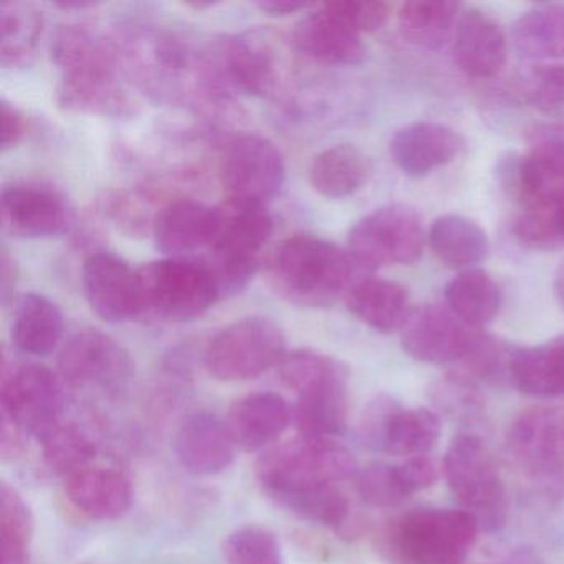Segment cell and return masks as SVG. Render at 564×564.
I'll list each match as a JSON object with an SVG mask.
<instances>
[{
	"instance_id": "obj_1",
	"label": "cell",
	"mask_w": 564,
	"mask_h": 564,
	"mask_svg": "<svg viewBox=\"0 0 564 564\" xmlns=\"http://www.w3.org/2000/svg\"><path fill=\"white\" fill-rule=\"evenodd\" d=\"M52 64L61 72L57 104L70 113L130 118L137 104L120 82L117 42L87 25H62L51 42Z\"/></svg>"
},
{
	"instance_id": "obj_2",
	"label": "cell",
	"mask_w": 564,
	"mask_h": 564,
	"mask_svg": "<svg viewBox=\"0 0 564 564\" xmlns=\"http://www.w3.org/2000/svg\"><path fill=\"white\" fill-rule=\"evenodd\" d=\"M272 282L289 302L303 306H328L348 295L368 270L348 249L315 236L289 237L276 247Z\"/></svg>"
},
{
	"instance_id": "obj_3",
	"label": "cell",
	"mask_w": 564,
	"mask_h": 564,
	"mask_svg": "<svg viewBox=\"0 0 564 564\" xmlns=\"http://www.w3.org/2000/svg\"><path fill=\"white\" fill-rule=\"evenodd\" d=\"M478 530L468 511L421 508L389 521L379 550L391 564H464Z\"/></svg>"
},
{
	"instance_id": "obj_4",
	"label": "cell",
	"mask_w": 564,
	"mask_h": 564,
	"mask_svg": "<svg viewBox=\"0 0 564 564\" xmlns=\"http://www.w3.org/2000/svg\"><path fill=\"white\" fill-rule=\"evenodd\" d=\"M141 316L164 323H187L220 302L216 276L203 259L153 260L137 269Z\"/></svg>"
},
{
	"instance_id": "obj_5",
	"label": "cell",
	"mask_w": 564,
	"mask_h": 564,
	"mask_svg": "<svg viewBox=\"0 0 564 564\" xmlns=\"http://www.w3.org/2000/svg\"><path fill=\"white\" fill-rule=\"evenodd\" d=\"M219 209V230L204 262L216 276L220 300L249 286L259 270V253L273 232V219L263 204L226 199Z\"/></svg>"
},
{
	"instance_id": "obj_6",
	"label": "cell",
	"mask_w": 564,
	"mask_h": 564,
	"mask_svg": "<svg viewBox=\"0 0 564 564\" xmlns=\"http://www.w3.org/2000/svg\"><path fill=\"white\" fill-rule=\"evenodd\" d=\"M121 65L138 85L156 100H176L186 82L196 80L214 97L206 61L196 64L189 48L170 32L133 29L117 42Z\"/></svg>"
},
{
	"instance_id": "obj_7",
	"label": "cell",
	"mask_w": 564,
	"mask_h": 564,
	"mask_svg": "<svg viewBox=\"0 0 564 564\" xmlns=\"http://www.w3.org/2000/svg\"><path fill=\"white\" fill-rule=\"evenodd\" d=\"M358 471L348 448L333 438L299 435L267 448L256 465L257 478L269 497L296 488L336 484Z\"/></svg>"
},
{
	"instance_id": "obj_8",
	"label": "cell",
	"mask_w": 564,
	"mask_h": 564,
	"mask_svg": "<svg viewBox=\"0 0 564 564\" xmlns=\"http://www.w3.org/2000/svg\"><path fill=\"white\" fill-rule=\"evenodd\" d=\"M444 475L454 497L485 531H497L507 521V494L497 464L480 438L454 437L444 457Z\"/></svg>"
},
{
	"instance_id": "obj_9",
	"label": "cell",
	"mask_w": 564,
	"mask_h": 564,
	"mask_svg": "<svg viewBox=\"0 0 564 564\" xmlns=\"http://www.w3.org/2000/svg\"><path fill=\"white\" fill-rule=\"evenodd\" d=\"M286 352L285 335L273 319L249 316L230 323L210 339L204 365L219 381H250L276 368Z\"/></svg>"
},
{
	"instance_id": "obj_10",
	"label": "cell",
	"mask_w": 564,
	"mask_h": 564,
	"mask_svg": "<svg viewBox=\"0 0 564 564\" xmlns=\"http://www.w3.org/2000/svg\"><path fill=\"white\" fill-rule=\"evenodd\" d=\"M65 382L61 375L37 362H24L2 369L0 404L22 434L44 442L62 422L65 409Z\"/></svg>"
},
{
	"instance_id": "obj_11",
	"label": "cell",
	"mask_w": 564,
	"mask_h": 564,
	"mask_svg": "<svg viewBox=\"0 0 564 564\" xmlns=\"http://www.w3.org/2000/svg\"><path fill=\"white\" fill-rule=\"evenodd\" d=\"M421 217L405 204L372 210L352 226L348 250L368 272L378 267L412 265L424 250Z\"/></svg>"
},
{
	"instance_id": "obj_12",
	"label": "cell",
	"mask_w": 564,
	"mask_h": 564,
	"mask_svg": "<svg viewBox=\"0 0 564 564\" xmlns=\"http://www.w3.org/2000/svg\"><path fill=\"white\" fill-rule=\"evenodd\" d=\"M517 467L546 494L564 490V409L531 408L521 412L507 437Z\"/></svg>"
},
{
	"instance_id": "obj_13",
	"label": "cell",
	"mask_w": 564,
	"mask_h": 564,
	"mask_svg": "<svg viewBox=\"0 0 564 564\" xmlns=\"http://www.w3.org/2000/svg\"><path fill=\"white\" fill-rule=\"evenodd\" d=\"M58 375L72 388L120 395L133 382L134 361L128 349L107 333L82 329L62 348Z\"/></svg>"
},
{
	"instance_id": "obj_14",
	"label": "cell",
	"mask_w": 564,
	"mask_h": 564,
	"mask_svg": "<svg viewBox=\"0 0 564 564\" xmlns=\"http://www.w3.org/2000/svg\"><path fill=\"white\" fill-rule=\"evenodd\" d=\"M220 181L227 199L267 206L285 186V158L267 138L243 134L227 148L220 167Z\"/></svg>"
},
{
	"instance_id": "obj_15",
	"label": "cell",
	"mask_w": 564,
	"mask_h": 564,
	"mask_svg": "<svg viewBox=\"0 0 564 564\" xmlns=\"http://www.w3.org/2000/svg\"><path fill=\"white\" fill-rule=\"evenodd\" d=\"M206 64L210 80L220 94L237 90L267 97L279 84V57L272 45L256 32L224 39Z\"/></svg>"
},
{
	"instance_id": "obj_16",
	"label": "cell",
	"mask_w": 564,
	"mask_h": 564,
	"mask_svg": "<svg viewBox=\"0 0 564 564\" xmlns=\"http://www.w3.org/2000/svg\"><path fill=\"white\" fill-rule=\"evenodd\" d=\"M349 371L341 361L329 356L296 389L293 424L300 435L335 438L348 427Z\"/></svg>"
},
{
	"instance_id": "obj_17",
	"label": "cell",
	"mask_w": 564,
	"mask_h": 564,
	"mask_svg": "<svg viewBox=\"0 0 564 564\" xmlns=\"http://www.w3.org/2000/svg\"><path fill=\"white\" fill-rule=\"evenodd\" d=\"M402 332V348L427 365L465 361L481 333L462 322L448 306L425 305L412 312Z\"/></svg>"
},
{
	"instance_id": "obj_18",
	"label": "cell",
	"mask_w": 564,
	"mask_h": 564,
	"mask_svg": "<svg viewBox=\"0 0 564 564\" xmlns=\"http://www.w3.org/2000/svg\"><path fill=\"white\" fill-rule=\"evenodd\" d=\"M530 150L510 171V186L524 209L547 206L564 193V123L530 131Z\"/></svg>"
},
{
	"instance_id": "obj_19",
	"label": "cell",
	"mask_w": 564,
	"mask_h": 564,
	"mask_svg": "<svg viewBox=\"0 0 564 564\" xmlns=\"http://www.w3.org/2000/svg\"><path fill=\"white\" fill-rule=\"evenodd\" d=\"M82 289L91 312L107 323L140 318L137 270L111 252H95L82 265Z\"/></svg>"
},
{
	"instance_id": "obj_20",
	"label": "cell",
	"mask_w": 564,
	"mask_h": 564,
	"mask_svg": "<svg viewBox=\"0 0 564 564\" xmlns=\"http://www.w3.org/2000/svg\"><path fill=\"white\" fill-rule=\"evenodd\" d=\"M2 226L22 239H45L64 234L70 226L67 200L54 187L39 183H14L0 196Z\"/></svg>"
},
{
	"instance_id": "obj_21",
	"label": "cell",
	"mask_w": 564,
	"mask_h": 564,
	"mask_svg": "<svg viewBox=\"0 0 564 564\" xmlns=\"http://www.w3.org/2000/svg\"><path fill=\"white\" fill-rule=\"evenodd\" d=\"M68 501L90 520L123 518L134 503V484L127 471L115 465L91 462L64 478Z\"/></svg>"
},
{
	"instance_id": "obj_22",
	"label": "cell",
	"mask_w": 564,
	"mask_h": 564,
	"mask_svg": "<svg viewBox=\"0 0 564 564\" xmlns=\"http://www.w3.org/2000/svg\"><path fill=\"white\" fill-rule=\"evenodd\" d=\"M236 444L226 419L210 411H196L181 422L174 437L177 460L189 474L213 477L223 474L236 458Z\"/></svg>"
},
{
	"instance_id": "obj_23",
	"label": "cell",
	"mask_w": 564,
	"mask_h": 564,
	"mask_svg": "<svg viewBox=\"0 0 564 564\" xmlns=\"http://www.w3.org/2000/svg\"><path fill=\"white\" fill-rule=\"evenodd\" d=\"M154 246L166 257H186L209 250L219 230V209L194 199H177L153 219Z\"/></svg>"
},
{
	"instance_id": "obj_24",
	"label": "cell",
	"mask_w": 564,
	"mask_h": 564,
	"mask_svg": "<svg viewBox=\"0 0 564 564\" xmlns=\"http://www.w3.org/2000/svg\"><path fill=\"white\" fill-rule=\"evenodd\" d=\"M293 424V408L276 392H252L234 402L226 415L230 437L239 451L265 452Z\"/></svg>"
},
{
	"instance_id": "obj_25",
	"label": "cell",
	"mask_w": 564,
	"mask_h": 564,
	"mask_svg": "<svg viewBox=\"0 0 564 564\" xmlns=\"http://www.w3.org/2000/svg\"><path fill=\"white\" fill-rule=\"evenodd\" d=\"M293 44L306 57L336 67L358 65L366 57L361 34L329 11L326 4L296 22Z\"/></svg>"
},
{
	"instance_id": "obj_26",
	"label": "cell",
	"mask_w": 564,
	"mask_h": 564,
	"mask_svg": "<svg viewBox=\"0 0 564 564\" xmlns=\"http://www.w3.org/2000/svg\"><path fill=\"white\" fill-rule=\"evenodd\" d=\"M507 37L500 25L478 9L462 12L455 28L454 55L468 77L491 78L507 64Z\"/></svg>"
},
{
	"instance_id": "obj_27",
	"label": "cell",
	"mask_w": 564,
	"mask_h": 564,
	"mask_svg": "<svg viewBox=\"0 0 564 564\" xmlns=\"http://www.w3.org/2000/svg\"><path fill=\"white\" fill-rule=\"evenodd\" d=\"M460 148V137L452 128L421 121L399 130L392 138L389 151L402 173L422 177L452 163Z\"/></svg>"
},
{
	"instance_id": "obj_28",
	"label": "cell",
	"mask_w": 564,
	"mask_h": 564,
	"mask_svg": "<svg viewBox=\"0 0 564 564\" xmlns=\"http://www.w3.org/2000/svg\"><path fill=\"white\" fill-rule=\"evenodd\" d=\"M65 335L61 306L41 293H28L15 303L12 343L19 351L34 358L51 356Z\"/></svg>"
},
{
	"instance_id": "obj_29",
	"label": "cell",
	"mask_w": 564,
	"mask_h": 564,
	"mask_svg": "<svg viewBox=\"0 0 564 564\" xmlns=\"http://www.w3.org/2000/svg\"><path fill=\"white\" fill-rule=\"evenodd\" d=\"M349 312L379 333L402 329L411 318V300L408 290L392 280L366 276L346 295Z\"/></svg>"
},
{
	"instance_id": "obj_30",
	"label": "cell",
	"mask_w": 564,
	"mask_h": 564,
	"mask_svg": "<svg viewBox=\"0 0 564 564\" xmlns=\"http://www.w3.org/2000/svg\"><path fill=\"white\" fill-rule=\"evenodd\" d=\"M371 173V161L359 148L335 144L313 158L310 183L319 196L341 200L361 191Z\"/></svg>"
},
{
	"instance_id": "obj_31",
	"label": "cell",
	"mask_w": 564,
	"mask_h": 564,
	"mask_svg": "<svg viewBox=\"0 0 564 564\" xmlns=\"http://www.w3.org/2000/svg\"><path fill=\"white\" fill-rule=\"evenodd\" d=\"M510 381L523 394L536 398L564 395V336L534 348L517 349Z\"/></svg>"
},
{
	"instance_id": "obj_32",
	"label": "cell",
	"mask_w": 564,
	"mask_h": 564,
	"mask_svg": "<svg viewBox=\"0 0 564 564\" xmlns=\"http://www.w3.org/2000/svg\"><path fill=\"white\" fill-rule=\"evenodd\" d=\"M432 252L451 269H474L490 252L487 232L468 217L447 214L438 217L429 230Z\"/></svg>"
},
{
	"instance_id": "obj_33",
	"label": "cell",
	"mask_w": 564,
	"mask_h": 564,
	"mask_svg": "<svg viewBox=\"0 0 564 564\" xmlns=\"http://www.w3.org/2000/svg\"><path fill=\"white\" fill-rule=\"evenodd\" d=\"M513 44L521 57L538 64L564 58V4L524 12L514 24Z\"/></svg>"
},
{
	"instance_id": "obj_34",
	"label": "cell",
	"mask_w": 564,
	"mask_h": 564,
	"mask_svg": "<svg viewBox=\"0 0 564 564\" xmlns=\"http://www.w3.org/2000/svg\"><path fill=\"white\" fill-rule=\"evenodd\" d=\"M445 302L462 322L480 329L497 318L501 292L487 272L468 269L447 283Z\"/></svg>"
},
{
	"instance_id": "obj_35",
	"label": "cell",
	"mask_w": 564,
	"mask_h": 564,
	"mask_svg": "<svg viewBox=\"0 0 564 564\" xmlns=\"http://www.w3.org/2000/svg\"><path fill=\"white\" fill-rule=\"evenodd\" d=\"M44 19L32 6H0V64L4 68L29 67L41 41Z\"/></svg>"
},
{
	"instance_id": "obj_36",
	"label": "cell",
	"mask_w": 564,
	"mask_h": 564,
	"mask_svg": "<svg viewBox=\"0 0 564 564\" xmlns=\"http://www.w3.org/2000/svg\"><path fill=\"white\" fill-rule=\"evenodd\" d=\"M34 514L18 488L0 485V564H29Z\"/></svg>"
},
{
	"instance_id": "obj_37",
	"label": "cell",
	"mask_w": 564,
	"mask_h": 564,
	"mask_svg": "<svg viewBox=\"0 0 564 564\" xmlns=\"http://www.w3.org/2000/svg\"><path fill=\"white\" fill-rule=\"evenodd\" d=\"M270 498L295 517L318 527L341 528L348 521L349 500L336 484L296 488Z\"/></svg>"
},
{
	"instance_id": "obj_38",
	"label": "cell",
	"mask_w": 564,
	"mask_h": 564,
	"mask_svg": "<svg viewBox=\"0 0 564 564\" xmlns=\"http://www.w3.org/2000/svg\"><path fill=\"white\" fill-rule=\"evenodd\" d=\"M457 21L458 4L448 0H412L399 11L405 37L425 48L445 44Z\"/></svg>"
},
{
	"instance_id": "obj_39",
	"label": "cell",
	"mask_w": 564,
	"mask_h": 564,
	"mask_svg": "<svg viewBox=\"0 0 564 564\" xmlns=\"http://www.w3.org/2000/svg\"><path fill=\"white\" fill-rule=\"evenodd\" d=\"M441 435V421L429 409L399 408L389 427L384 454L424 457Z\"/></svg>"
},
{
	"instance_id": "obj_40",
	"label": "cell",
	"mask_w": 564,
	"mask_h": 564,
	"mask_svg": "<svg viewBox=\"0 0 564 564\" xmlns=\"http://www.w3.org/2000/svg\"><path fill=\"white\" fill-rule=\"evenodd\" d=\"M41 444L45 465L64 478L87 467L97 455L94 438L72 422L62 421Z\"/></svg>"
},
{
	"instance_id": "obj_41",
	"label": "cell",
	"mask_w": 564,
	"mask_h": 564,
	"mask_svg": "<svg viewBox=\"0 0 564 564\" xmlns=\"http://www.w3.org/2000/svg\"><path fill=\"white\" fill-rule=\"evenodd\" d=\"M226 564H285L279 538L260 524H243L223 544Z\"/></svg>"
},
{
	"instance_id": "obj_42",
	"label": "cell",
	"mask_w": 564,
	"mask_h": 564,
	"mask_svg": "<svg viewBox=\"0 0 564 564\" xmlns=\"http://www.w3.org/2000/svg\"><path fill=\"white\" fill-rule=\"evenodd\" d=\"M355 485L359 497L369 507H398L411 497L399 465L386 464V462H371L358 468Z\"/></svg>"
},
{
	"instance_id": "obj_43",
	"label": "cell",
	"mask_w": 564,
	"mask_h": 564,
	"mask_svg": "<svg viewBox=\"0 0 564 564\" xmlns=\"http://www.w3.org/2000/svg\"><path fill=\"white\" fill-rule=\"evenodd\" d=\"M431 399L442 414L457 421L471 422L484 412V398L470 376H445L435 382Z\"/></svg>"
},
{
	"instance_id": "obj_44",
	"label": "cell",
	"mask_w": 564,
	"mask_h": 564,
	"mask_svg": "<svg viewBox=\"0 0 564 564\" xmlns=\"http://www.w3.org/2000/svg\"><path fill=\"white\" fill-rule=\"evenodd\" d=\"M524 100L543 113L564 111V67L557 64H536L524 72L520 80Z\"/></svg>"
},
{
	"instance_id": "obj_45",
	"label": "cell",
	"mask_w": 564,
	"mask_h": 564,
	"mask_svg": "<svg viewBox=\"0 0 564 564\" xmlns=\"http://www.w3.org/2000/svg\"><path fill=\"white\" fill-rule=\"evenodd\" d=\"M401 404L388 394L376 395L362 409L358 422V438L362 447L384 454L389 427Z\"/></svg>"
},
{
	"instance_id": "obj_46",
	"label": "cell",
	"mask_w": 564,
	"mask_h": 564,
	"mask_svg": "<svg viewBox=\"0 0 564 564\" xmlns=\"http://www.w3.org/2000/svg\"><path fill=\"white\" fill-rule=\"evenodd\" d=\"M326 8L343 21L348 22L359 34L378 31L389 18V6L386 2L339 0V2H328Z\"/></svg>"
},
{
	"instance_id": "obj_47",
	"label": "cell",
	"mask_w": 564,
	"mask_h": 564,
	"mask_svg": "<svg viewBox=\"0 0 564 564\" xmlns=\"http://www.w3.org/2000/svg\"><path fill=\"white\" fill-rule=\"evenodd\" d=\"M399 468L411 495L432 487L437 480V467L434 460L427 457L408 458L404 464H399Z\"/></svg>"
},
{
	"instance_id": "obj_48",
	"label": "cell",
	"mask_w": 564,
	"mask_h": 564,
	"mask_svg": "<svg viewBox=\"0 0 564 564\" xmlns=\"http://www.w3.org/2000/svg\"><path fill=\"white\" fill-rule=\"evenodd\" d=\"M0 107H2V151L6 153L24 140L28 134V120L22 111L9 104L6 98L0 101Z\"/></svg>"
},
{
	"instance_id": "obj_49",
	"label": "cell",
	"mask_w": 564,
	"mask_h": 564,
	"mask_svg": "<svg viewBox=\"0 0 564 564\" xmlns=\"http://www.w3.org/2000/svg\"><path fill=\"white\" fill-rule=\"evenodd\" d=\"M18 286V267L14 259L9 256V250L2 246V256H0V296L2 303L8 305L9 300L14 296V290Z\"/></svg>"
},
{
	"instance_id": "obj_50",
	"label": "cell",
	"mask_w": 564,
	"mask_h": 564,
	"mask_svg": "<svg viewBox=\"0 0 564 564\" xmlns=\"http://www.w3.org/2000/svg\"><path fill=\"white\" fill-rule=\"evenodd\" d=\"M257 8L265 12V14L280 15V18H283V15L306 11L310 4H306V2H296V0H263V2L257 4Z\"/></svg>"
},
{
	"instance_id": "obj_51",
	"label": "cell",
	"mask_w": 564,
	"mask_h": 564,
	"mask_svg": "<svg viewBox=\"0 0 564 564\" xmlns=\"http://www.w3.org/2000/svg\"><path fill=\"white\" fill-rule=\"evenodd\" d=\"M551 224L560 247H564V193L554 203L547 204Z\"/></svg>"
},
{
	"instance_id": "obj_52",
	"label": "cell",
	"mask_w": 564,
	"mask_h": 564,
	"mask_svg": "<svg viewBox=\"0 0 564 564\" xmlns=\"http://www.w3.org/2000/svg\"><path fill=\"white\" fill-rule=\"evenodd\" d=\"M498 564H543L540 560H538L536 554L533 553V551L530 550H517L514 553H511L510 556L507 557V560L501 561V563Z\"/></svg>"
},
{
	"instance_id": "obj_53",
	"label": "cell",
	"mask_w": 564,
	"mask_h": 564,
	"mask_svg": "<svg viewBox=\"0 0 564 564\" xmlns=\"http://www.w3.org/2000/svg\"><path fill=\"white\" fill-rule=\"evenodd\" d=\"M55 8L64 9V11H85V9L97 8L98 2H85V0H64V2H55Z\"/></svg>"
},
{
	"instance_id": "obj_54",
	"label": "cell",
	"mask_w": 564,
	"mask_h": 564,
	"mask_svg": "<svg viewBox=\"0 0 564 564\" xmlns=\"http://www.w3.org/2000/svg\"><path fill=\"white\" fill-rule=\"evenodd\" d=\"M554 295H556L561 308L564 310V262L561 263L556 276H554Z\"/></svg>"
}]
</instances>
